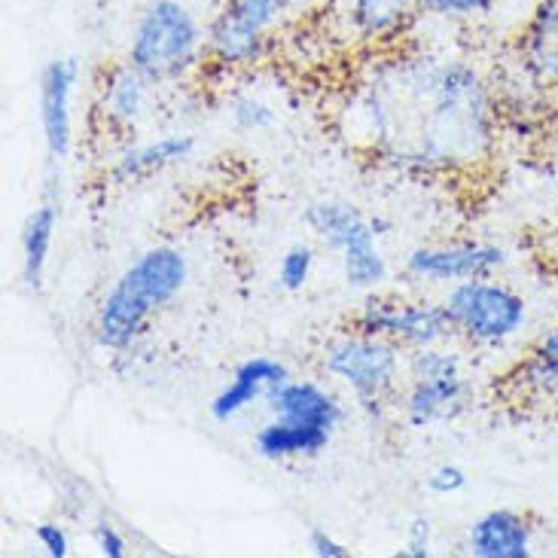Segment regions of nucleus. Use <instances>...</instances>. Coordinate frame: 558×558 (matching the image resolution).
<instances>
[{
  "label": "nucleus",
  "mask_w": 558,
  "mask_h": 558,
  "mask_svg": "<svg viewBox=\"0 0 558 558\" xmlns=\"http://www.w3.org/2000/svg\"><path fill=\"white\" fill-rule=\"evenodd\" d=\"M198 150V137L193 132H168V135L150 137L125 144L113 162H110V181L113 183H137L147 181L153 174H162L168 168H178L190 162Z\"/></svg>",
  "instance_id": "2eb2a0df"
},
{
  "label": "nucleus",
  "mask_w": 558,
  "mask_h": 558,
  "mask_svg": "<svg viewBox=\"0 0 558 558\" xmlns=\"http://www.w3.org/2000/svg\"><path fill=\"white\" fill-rule=\"evenodd\" d=\"M305 549H308V556H315V558H351V549H348L339 537H332L330 531H324V529L308 531V537H305Z\"/></svg>",
  "instance_id": "c85d7f7f"
},
{
  "label": "nucleus",
  "mask_w": 558,
  "mask_h": 558,
  "mask_svg": "<svg viewBox=\"0 0 558 558\" xmlns=\"http://www.w3.org/2000/svg\"><path fill=\"white\" fill-rule=\"evenodd\" d=\"M510 388L525 400H558V320L546 327L510 373Z\"/></svg>",
  "instance_id": "412c9836"
},
{
  "label": "nucleus",
  "mask_w": 558,
  "mask_h": 558,
  "mask_svg": "<svg viewBox=\"0 0 558 558\" xmlns=\"http://www.w3.org/2000/svg\"><path fill=\"white\" fill-rule=\"evenodd\" d=\"M397 558H430L434 556V525L427 515H415L409 522L407 541L393 553Z\"/></svg>",
  "instance_id": "a878e982"
},
{
  "label": "nucleus",
  "mask_w": 558,
  "mask_h": 558,
  "mask_svg": "<svg viewBox=\"0 0 558 558\" xmlns=\"http://www.w3.org/2000/svg\"><path fill=\"white\" fill-rule=\"evenodd\" d=\"M315 247H308V244H293V247H287L284 254H281V259H278L275 284L281 287L284 293H302V290L308 287V281H312V275H315Z\"/></svg>",
  "instance_id": "4be33fe9"
},
{
  "label": "nucleus",
  "mask_w": 558,
  "mask_h": 558,
  "mask_svg": "<svg viewBox=\"0 0 558 558\" xmlns=\"http://www.w3.org/2000/svg\"><path fill=\"white\" fill-rule=\"evenodd\" d=\"M266 412H269V418L300 424V427H312V430L330 434V437L339 434V427H342L348 415L342 397L332 391L330 385H324L317 378L293 376L269 393Z\"/></svg>",
  "instance_id": "f8f14e48"
},
{
  "label": "nucleus",
  "mask_w": 558,
  "mask_h": 558,
  "mask_svg": "<svg viewBox=\"0 0 558 558\" xmlns=\"http://www.w3.org/2000/svg\"><path fill=\"white\" fill-rule=\"evenodd\" d=\"M442 305L452 320L454 339L473 351H500L519 342L531 324V305L507 281L470 278L446 290Z\"/></svg>",
  "instance_id": "423d86ee"
},
{
  "label": "nucleus",
  "mask_w": 558,
  "mask_h": 558,
  "mask_svg": "<svg viewBox=\"0 0 558 558\" xmlns=\"http://www.w3.org/2000/svg\"><path fill=\"white\" fill-rule=\"evenodd\" d=\"M208 59V34L181 0H150L137 15L125 61L156 86H178Z\"/></svg>",
  "instance_id": "20e7f679"
},
{
  "label": "nucleus",
  "mask_w": 558,
  "mask_h": 558,
  "mask_svg": "<svg viewBox=\"0 0 558 558\" xmlns=\"http://www.w3.org/2000/svg\"><path fill=\"white\" fill-rule=\"evenodd\" d=\"M287 378H290V369H287L284 361L269 357V354H254L229 373L227 381L220 385V391L211 397L208 412L217 424L235 422L244 412L266 407L269 393L278 385H284Z\"/></svg>",
  "instance_id": "ddd939ff"
},
{
  "label": "nucleus",
  "mask_w": 558,
  "mask_h": 558,
  "mask_svg": "<svg viewBox=\"0 0 558 558\" xmlns=\"http://www.w3.org/2000/svg\"><path fill=\"white\" fill-rule=\"evenodd\" d=\"M522 74L544 92H558V0H541L519 34Z\"/></svg>",
  "instance_id": "f3484780"
},
{
  "label": "nucleus",
  "mask_w": 558,
  "mask_h": 558,
  "mask_svg": "<svg viewBox=\"0 0 558 558\" xmlns=\"http://www.w3.org/2000/svg\"><path fill=\"white\" fill-rule=\"evenodd\" d=\"M153 92H156V83H150L129 61L110 64L101 74L98 95H95V113L105 125V132H113V135L135 132L150 110Z\"/></svg>",
  "instance_id": "4468645a"
},
{
  "label": "nucleus",
  "mask_w": 558,
  "mask_h": 558,
  "mask_svg": "<svg viewBox=\"0 0 558 558\" xmlns=\"http://www.w3.org/2000/svg\"><path fill=\"white\" fill-rule=\"evenodd\" d=\"M351 330L388 339L403 351L452 342V320L442 300H409L393 293H363L361 305L351 315Z\"/></svg>",
  "instance_id": "6e6552de"
},
{
  "label": "nucleus",
  "mask_w": 558,
  "mask_h": 558,
  "mask_svg": "<svg viewBox=\"0 0 558 558\" xmlns=\"http://www.w3.org/2000/svg\"><path fill=\"white\" fill-rule=\"evenodd\" d=\"M332 437L320 434L312 427H300V424L278 422V418H266L254 430L251 446L254 454L269 461V464H293V461H315L330 449Z\"/></svg>",
  "instance_id": "aec40b11"
},
{
  "label": "nucleus",
  "mask_w": 558,
  "mask_h": 558,
  "mask_svg": "<svg viewBox=\"0 0 558 558\" xmlns=\"http://www.w3.org/2000/svg\"><path fill=\"white\" fill-rule=\"evenodd\" d=\"M284 10L287 0H227L208 28V61L223 74L254 68Z\"/></svg>",
  "instance_id": "1a4fd4ad"
},
{
  "label": "nucleus",
  "mask_w": 558,
  "mask_h": 558,
  "mask_svg": "<svg viewBox=\"0 0 558 558\" xmlns=\"http://www.w3.org/2000/svg\"><path fill=\"white\" fill-rule=\"evenodd\" d=\"M369 227H373V232H376L378 239H388L393 232V220L391 217H385V214H373V217H369Z\"/></svg>",
  "instance_id": "c756f323"
},
{
  "label": "nucleus",
  "mask_w": 558,
  "mask_h": 558,
  "mask_svg": "<svg viewBox=\"0 0 558 558\" xmlns=\"http://www.w3.org/2000/svg\"><path fill=\"white\" fill-rule=\"evenodd\" d=\"M510 263V254L492 242L418 244L403 257V272L418 284H446L492 278Z\"/></svg>",
  "instance_id": "9d476101"
},
{
  "label": "nucleus",
  "mask_w": 558,
  "mask_h": 558,
  "mask_svg": "<svg viewBox=\"0 0 558 558\" xmlns=\"http://www.w3.org/2000/svg\"><path fill=\"white\" fill-rule=\"evenodd\" d=\"M232 125L244 132V135H259V132H269L278 125V110L272 101L259 98V95H239L232 107Z\"/></svg>",
  "instance_id": "5701e85b"
},
{
  "label": "nucleus",
  "mask_w": 558,
  "mask_h": 558,
  "mask_svg": "<svg viewBox=\"0 0 558 558\" xmlns=\"http://www.w3.org/2000/svg\"><path fill=\"white\" fill-rule=\"evenodd\" d=\"M424 15L437 19H473V15L492 13L500 0H415Z\"/></svg>",
  "instance_id": "b1692460"
},
{
  "label": "nucleus",
  "mask_w": 558,
  "mask_h": 558,
  "mask_svg": "<svg viewBox=\"0 0 558 558\" xmlns=\"http://www.w3.org/2000/svg\"><path fill=\"white\" fill-rule=\"evenodd\" d=\"M302 223L315 232L320 244L339 254L345 284L357 293H373L388 281V257L381 251L369 217L345 198H317L305 211Z\"/></svg>",
  "instance_id": "0eeeda50"
},
{
  "label": "nucleus",
  "mask_w": 558,
  "mask_h": 558,
  "mask_svg": "<svg viewBox=\"0 0 558 558\" xmlns=\"http://www.w3.org/2000/svg\"><path fill=\"white\" fill-rule=\"evenodd\" d=\"M34 541L40 546V553L46 558H68L71 556V534L68 529L61 525V522H40L37 529H34Z\"/></svg>",
  "instance_id": "bb28decb"
},
{
  "label": "nucleus",
  "mask_w": 558,
  "mask_h": 558,
  "mask_svg": "<svg viewBox=\"0 0 558 558\" xmlns=\"http://www.w3.org/2000/svg\"><path fill=\"white\" fill-rule=\"evenodd\" d=\"M190 284V257L174 244H153L141 251L95 308L92 336L101 351L110 354H132L137 342L147 336L153 317L181 300Z\"/></svg>",
  "instance_id": "f03ea898"
},
{
  "label": "nucleus",
  "mask_w": 558,
  "mask_h": 558,
  "mask_svg": "<svg viewBox=\"0 0 558 558\" xmlns=\"http://www.w3.org/2000/svg\"><path fill=\"white\" fill-rule=\"evenodd\" d=\"M464 546L473 558H531L534 522L519 510H485L468 525Z\"/></svg>",
  "instance_id": "dca6fc26"
},
{
  "label": "nucleus",
  "mask_w": 558,
  "mask_h": 558,
  "mask_svg": "<svg viewBox=\"0 0 558 558\" xmlns=\"http://www.w3.org/2000/svg\"><path fill=\"white\" fill-rule=\"evenodd\" d=\"M470 476L468 470L458 468V464H437L424 476V488L434 495V498H454L468 488Z\"/></svg>",
  "instance_id": "393cba45"
},
{
  "label": "nucleus",
  "mask_w": 558,
  "mask_h": 558,
  "mask_svg": "<svg viewBox=\"0 0 558 558\" xmlns=\"http://www.w3.org/2000/svg\"><path fill=\"white\" fill-rule=\"evenodd\" d=\"M473 407L468 357L449 342L407 351V381L397 415L409 430H430L461 418Z\"/></svg>",
  "instance_id": "39448f33"
},
{
  "label": "nucleus",
  "mask_w": 558,
  "mask_h": 558,
  "mask_svg": "<svg viewBox=\"0 0 558 558\" xmlns=\"http://www.w3.org/2000/svg\"><path fill=\"white\" fill-rule=\"evenodd\" d=\"M348 137L378 166L454 178L498 150L500 98L468 59L397 52L378 59L348 105Z\"/></svg>",
  "instance_id": "f257e3e1"
},
{
  "label": "nucleus",
  "mask_w": 558,
  "mask_h": 558,
  "mask_svg": "<svg viewBox=\"0 0 558 558\" xmlns=\"http://www.w3.org/2000/svg\"><path fill=\"white\" fill-rule=\"evenodd\" d=\"M80 86L76 59L46 61L40 71V132L52 162L74 150V95Z\"/></svg>",
  "instance_id": "9b49d317"
},
{
  "label": "nucleus",
  "mask_w": 558,
  "mask_h": 558,
  "mask_svg": "<svg viewBox=\"0 0 558 558\" xmlns=\"http://www.w3.org/2000/svg\"><path fill=\"white\" fill-rule=\"evenodd\" d=\"M320 373L351 393L366 422L381 424L400 403L407 381V351L388 339L345 330L320 348Z\"/></svg>",
  "instance_id": "7ed1b4c3"
},
{
  "label": "nucleus",
  "mask_w": 558,
  "mask_h": 558,
  "mask_svg": "<svg viewBox=\"0 0 558 558\" xmlns=\"http://www.w3.org/2000/svg\"><path fill=\"white\" fill-rule=\"evenodd\" d=\"M422 15L415 0H345L348 31L363 44H391Z\"/></svg>",
  "instance_id": "6ab92c4d"
},
{
  "label": "nucleus",
  "mask_w": 558,
  "mask_h": 558,
  "mask_svg": "<svg viewBox=\"0 0 558 558\" xmlns=\"http://www.w3.org/2000/svg\"><path fill=\"white\" fill-rule=\"evenodd\" d=\"M59 193H56V181H49L46 183V193L40 198V205L25 217V227H22V235H19L22 281L34 293L44 290L46 269H49V257H52V244H56V232H59Z\"/></svg>",
  "instance_id": "a211bd4d"
},
{
  "label": "nucleus",
  "mask_w": 558,
  "mask_h": 558,
  "mask_svg": "<svg viewBox=\"0 0 558 558\" xmlns=\"http://www.w3.org/2000/svg\"><path fill=\"white\" fill-rule=\"evenodd\" d=\"M92 541H95V549L105 558H125L129 556V541L110 519H98L95 529H92Z\"/></svg>",
  "instance_id": "cd10ccee"
}]
</instances>
